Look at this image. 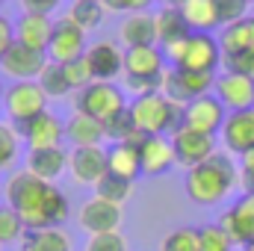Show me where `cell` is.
<instances>
[{"label":"cell","mask_w":254,"mask_h":251,"mask_svg":"<svg viewBox=\"0 0 254 251\" xmlns=\"http://www.w3.org/2000/svg\"><path fill=\"white\" fill-rule=\"evenodd\" d=\"M45 65H48V57H45V54H39V51H33V48L15 42V45L3 54L0 71L18 83V80H39V74H42Z\"/></svg>","instance_id":"17"},{"label":"cell","mask_w":254,"mask_h":251,"mask_svg":"<svg viewBox=\"0 0 254 251\" xmlns=\"http://www.w3.org/2000/svg\"><path fill=\"white\" fill-rule=\"evenodd\" d=\"M163 74H166V54L157 45L145 48H127L125 51V86L136 95L163 92Z\"/></svg>","instance_id":"5"},{"label":"cell","mask_w":254,"mask_h":251,"mask_svg":"<svg viewBox=\"0 0 254 251\" xmlns=\"http://www.w3.org/2000/svg\"><path fill=\"white\" fill-rule=\"evenodd\" d=\"M178 6H181L192 33H213V30L222 27L216 0H181Z\"/></svg>","instance_id":"27"},{"label":"cell","mask_w":254,"mask_h":251,"mask_svg":"<svg viewBox=\"0 0 254 251\" xmlns=\"http://www.w3.org/2000/svg\"><path fill=\"white\" fill-rule=\"evenodd\" d=\"M240 189L243 192H254V151L240 157Z\"/></svg>","instance_id":"42"},{"label":"cell","mask_w":254,"mask_h":251,"mask_svg":"<svg viewBox=\"0 0 254 251\" xmlns=\"http://www.w3.org/2000/svg\"><path fill=\"white\" fill-rule=\"evenodd\" d=\"M65 139L74 148H92V145H101L107 139V130H104V122H98V119L74 110V116L65 125Z\"/></svg>","instance_id":"24"},{"label":"cell","mask_w":254,"mask_h":251,"mask_svg":"<svg viewBox=\"0 0 254 251\" xmlns=\"http://www.w3.org/2000/svg\"><path fill=\"white\" fill-rule=\"evenodd\" d=\"M24 3V12H42V15H51L54 9L63 6V0H21Z\"/></svg>","instance_id":"45"},{"label":"cell","mask_w":254,"mask_h":251,"mask_svg":"<svg viewBox=\"0 0 254 251\" xmlns=\"http://www.w3.org/2000/svg\"><path fill=\"white\" fill-rule=\"evenodd\" d=\"M225 119H228V110L222 107V101H219L213 92L195 98L192 104L184 107V127H192V130H198V133L216 136V133L222 130V125H225Z\"/></svg>","instance_id":"13"},{"label":"cell","mask_w":254,"mask_h":251,"mask_svg":"<svg viewBox=\"0 0 254 251\" xmlns=\"http://www.w3.org/2000/svg\"><path fill=\"white\" fill-rule=\"evenodd\" d=\"M213 95L222 101L228 113L254 110V80L240 71H222L213 83Z\"/></svg>","instance_id":"11"},{"label":"cell","mask_w":254,"mask_h":251,"mask_svg":"<svg viewBox=\"0 0 254 251\" xmlns=\"http://www.w3.org/2000/svg\"><path fill=\"white\" fill-rule=\"evenodd\" d=\"M86 30L71 18V15H63L57 18L54 24V36H51V48H48V60L51 63H74V60H83L86 54Z\"/></svg>","instance_id":"9"},{"label":"cell","mask_w":254,"mask_h":251,"mask_svg":"<svg viewBox=\"0 0 254 251\" xmlns=\"http://www.w3.org/2000/svg\"><path fill=\"white\" fill-rule=\"evenodd\" d=\"M21 251H71V237L63 228H39L21 237Z\"/></svg>","instance_id":"28"},{"label":"cell","mask_w":254,"mask_h":251,"mask_svg":"<svg viewBox=\"0 0 254 251\" xmlns=\"http://www.w3.org/2000/svg\"><path fill=\"white\" fill-rule=\"evenodd\" d=\"M3 110L15 127H24L48 110V95L39 80H18L3 92Z\"/></svg>","instance_id":"6"},{"label":"cell","mask_w":254,"mask_h":251,"mask_svg":"<svg viewBox=\"0 0 254 251\" xmlns=\"http://www.w3.org/2000/svg\"><path fill=\"white\" fill-rule=\"evenodd\" d=\"M243 251H254V246H246V249H243Z\"/></svg>","instance_id":"48"},{"label":"cell","mask_w":254,"mask_h":251,"mask_svg":"<svg viewBox=\"0 0 254 251\" xmlns=\"http://www.w3.org/2000/svg\"><path fill=\"white\" fill-rule=\"evenodd\" d=\"M222 145L228 154H249L254 151V110H240V113H228L225 125H222Z\"/></svg>","instance_id":"19"},{"label":"cell","mask_w":254,"mask_h":251,"mask_svg":"<svg viewBox=\"0 0 254 251\" xmlns=\"http://www.w3.org/2000/svg\"><path fill=\"white\" fill-rule=\"evenodd\" d=\"M219 48H222V57L252 54L254 51V15H246L243 21H234V24L222 27Z\"/></svg>","instance_id":"23"},{"label":"cell","mask_w":254,"mask_h":251,"mask_svg":"<svg viewBox=\"0 0 254 251\" xmlns=\"http://www.w3.org/2000/svg\"><path fill=\"white\" fill-rule=\"evenodd\" d=\"M74 110H77V113H86V116H92V119H98V122H110L113 116H119V113L127 110V98L116 83L92 80L86 89L77 92Z\"/></svg>","instance_id":"7"},{"label":"cell","mask_w":254,"mask_h":251,"mask_svg":"<svg viewBox=\"0 0 254 251\" xmlns=\"http://www.w3.org/2000/svg\"><path fill=\"white\" fill-rule=\"evenodd\" d=\"M234 246H254V192H243L219 219Z\"/></svg>","instance_id":"12"},{"label":"cell","mask_w":254,"mask_h":251,"mask_svg":"<svg viewBox=\"0 0 254 251\" xmlns=\"http://www.w3.org/2000/svg\"><path fill=\"white\" fill-rule=\"evenodd\" d=\"M65 77H68V83H71V92H80V89H86V86L92 83V74H89V68H86L83 60L65 63Z\"/></svg>","instance_id":"40"},{"label":"cell","mask_w":254,"mask_h":251,"mask_svg":"<svg viewBox=\"0 0 254 251\" xmlns=\"http://www.w3.org/2000/svg\"><path fill=\"white\" fill-rule=\"evenodd\" d=\"M133 142H116L107 151V163H110V172L113 175L127 178V181H136V175H142V169H139V148Z\"/></svg>","instance_id":"29"},{"label":"cell","mask_w":254,"mask_h":251,"mask_svg":"<svg viewBox=\"0 0 254 251\" xmlns=\"http://www.w3.org/2000/svg\"><path fill=\"white\" fill-rule=\"evenodd\" d=\"M246 3H254V0H246Z\"/></svg>","instance_id":"49"},{"label":"cell","mask_w":254,"mask_h":251,"mask_svg":"<svg viewBox=\"0 0 254 251\" xmlns=\"http://www.w3.org/2000/svg\"><path fill=\"white\" fill-rule=\"evenodd\" d=\"M122 42L127 48H145V45H157V24H154V15L148 12H133L122 21V30H119Z\"/></svg>","instance_id":"26"},{"label":"cell","mask_w":254,"mask_h":251,"mask_svg":"<svg viewBox=\"0 0 254 251\" xmlns=\"http://www.w3.org/2000/svg\"><path fill=\"white\" fill-rule=\"evenodd\" d=\"M86 251H127V240H125V234H119V231L95 234V237H89Z\"/></svg>","instance_id":"38"},{"label":"cell","mask_w":254,"mask_h":251,"mask_svg":"<svg viewBox=\"0 0 254 251\" xmlns=\"http://www.w3.org/2000/svg\"><path fill=\"white\" fill-rule=\"evenodd\" d=\"M6 204L21 216L27 231H39V228H63L68 219V198L57 184L42 181L36 175L15 172L6 181Z\"/></svg>","instance_id":"1"},{"label":"cell","mask_w":254,"mask_h":251,"mask_svg":"<svg viewBox=\"0 0 254 251\" xmlns=\"http://www.w3.org/2000/svg\"><path fill=\"white\" fill-rule=\"evenodd\" d=\"M234 187H240V169L231 160V154L216 151L204 163L187 172V195L201 207H216L222 204Z\"/></svg>","instance_id":"2"},{"label":"cell","mask_w":254,"mask_h":251,"mask_svg":"<svg viewBox=\"0 0 254 251\" xmlns=\"http://www.w3.org/2000/svg\"><path fill=\"white\" fill-rule=\"evenodd\" d=\"M122 204H113V201H104V198H89L83 207H80V216H77V222H80V228L86 231V234H110V231H119V225H122Z\"/></svg>","instance_id":"14"},{"label":"cell","mask_w":254,"mask_h":251,"mask_svg":"<svg viewBox=\"0 0 254 251\" xmlns=\"http://www.w3.org/2000/svg\"><path fill=\"white\" fill-rule=\"evenodd\" d=\"M225 71H240V74H249L254 80V51L252 54H240V57H222Z\"/></svg>","instance_id":"41"},{"label":"cell","mask_w":254,"mask_h":251,"mask_svg":"<svg viewBox=\"0 0 254 251\" xmlns=\"http://www.w3.org/2000/svg\"><path fill=\"white\" fill-rule=\"evenodd\" d=\"M68 172L77 184H86V187H95L107 172H110V163H107V151L101 145H92V148H74L68 154Z\"/></svg>","instance_id":"16"},{"label":"cell","mask_w":254,"mask_h":251,"mask_svg":"<svg viewBox=\"0 0 254 251\" xmlns=\"http://www.w3.org/2000/svg\"><path fill=\"white\" fill-rule=\"evenodd\" d=\"M24 234H27V228H24L21 216H18L9 204L0 207V246H12V243H18Z\"/></svg>","instance_id":"35"},{"label":"cell","mask_w":254,"mask_h":251,"mask_svg":"<svg viewBox=\"0 0 254 251\" xmlns=\"http://www.w3.org/2000/svg\"><path fill=\"white\" fill-rule=\"evenodd\" d=\"M21 136L27 142L30 151H39V148H60L65 139V122L60 116H54L51 110H45L42 116H36L33 122L21 127Z\"/></svg>","instance_id":"20"},{"label":"cell","mask_w":254,"mask_h":251,"mask_svg":"<svg viewBox=\"0 0 254 251\" xmlns=\"http://www.w3.org/2000/svg\"><path fill=\"white\" fill-rule=\"evenodd\" d=\"M169 139H172V148H175V163L184 166L187 172L195 169L198 163H204L207 157L216 154V136H210V133H198V130H192V127H181V130H175Z\"/></svg>","instance_id":"10"},{"label":"cell","mask_w":254,"mask_h":251,"mask_svg":"<svg viewBox=\"0 0 254 251\" xmlns=\"http://www.w3.org/2000/svg\"><path fill=\"white\" fill-rule=\"evenodd\" d=\"M68 15L83 27V30H95L104 24V15H107V6L104 0H74Z\"/></svg>","instance_id":"30"},{"label":"cell","mask_w":254,"mask_h":251,"mask_svg":"<svg viewBox=\"0 0 254 251\" xmlns=\"http://www.w3.org/2000/svg\"><path fill=\"white\" fill-rule=\"evenodd\" d=\"M3 92H6V89H3V83H0V101H3Z\"/></svg>","instance_id":"47"},{"label":"cell","mask_w":254,"mask_h":251,"mask_svg":"<svg viewBox=\"0 0 254 251\" xmlns=\"http://www.w3.org/2000/svg\"><path fill=\"white\" fill-rule=\"evenodd\" d=\"M39 86L45 89L48 98H65V95L71 92V83H68V77H65V65L48 60V65H45L42 74H39Z\"/></svg>","instance_id":"32"},{"label":"cell","mask_w":254,"mask_h":251,"mask_svg":"<svg viewBox=\"0 0 254 251\" xmlns=\"http://www.w3.org/2000/svg\"><path fill=\"white\" fill-rule=\"evenodd\" d=\"M54 18L51 15H42V12H24L21 21L15 24V42L39 51V54H48L51 48V36H54Z\"/></svg>","instance_id":"21"},{"label":"cell","mask_w":254,"mask_h":251,"mask_svg":"<svg viewBox=\"0 0 254 251\" xmlns=\"http://www.w3.org/2000/svg\"><path fill=\"white\" fill-rule=\"evenodd\" d=\"M154 24H157V42L163 45V48H169V45H175V42H181V39H187L192 30L190 24H187V18H184V12H181V6H163L157 15H154Z\"/></svg>","instance_id":"25"},{"label":"cell","mask_w":254,"mask_h":251,"mask_svg":"<svg viewBox=\"0 0 254 251\" xmlns=\"http://www.w3.org/2000/svg\"><path fill=\"white\" fill-rule=\"evenodd\" d=\"M198 251H234V240L228 237V231L219 222L204 225L198 228Z\"/></svg>","instance_id":"34"},{"label":"cell","mask_w":254,"mask_h":251,"mask_svg":"<svg viewBox=\"0 0 254 251\" xmlns=\"http://www.w3.org/2000/svg\"><path fill=\"white\" fill-rule=\"evenodd\" d=\"M160 3H163V6H172V3H175V6H178V3H181V0H160Z\"/></svg>","instance_id":"46"},{"label":"cell","mask_w":254,"mask_h":251,"mask_svg":"<svg viewBox=\"0 0 254 251\" xmlns=\"http://www.w3.org/2000/svg\"><path fill=\"white\" fill-rule=\"evenodd\" d=\"M18 130L12 125H3L0 122V172H6L12 163H15V157H18Z\"/></svg>","instance_id":"37"},{"label":"cell","mask_w":254,"mask_h":251,"mask_svg":"<svg viewBox=\"0 0 254 251\" xmlns=\"http://www.w3.org/2000/svg\"><path fill=\"white\" fill-rule=\"evenodd\" d=\"M83 63L89 68L92 80L113 83L119 74H125V51H119L113 42H98V45H89L86 48Z\"/></svg>","instance_id":"15"},{"label":"cell","mask_w":254,"mask_h":251,"mask_svg":"<svg viewBox=\"0 0 254 251\" xmlns=\"http://www.w3.org/2000/svg\"><path fill=\"white\" fill-rule=\"evenodd\" d=\"M12 45H15V24L0 12V60H3V54H6Z\"/></svg>","instance_id":"44"},{"label":"cell","mask_w":254,"mask_h":251,"mask_svg":"<svg viewBox=\"0 0 254 251\" xmlns=\"http://www.w3.org/2000/svg\"><path fill=\"white\" fill-rule=\"evenodd\" d=\"M163 54L172 68H184V71L216 74V68L222 65V48L213 33H190L187 39L163 48Z\"/></svg>","instance_id":"4"},{"label":"cell","mask_w":254,"mask_h":251,"mask_svg":"<svg viewBox=\"0 0 254 251\" xmlns=\"http://www.w3.org/2000/svg\"><path fill=\"white\" fill-rule=\"evenodd\" d=\"M130 192H133V181L119 178V175H113V172H107V175L95 184V195L104 198V201H113V204H125L127 198H130Z\"/></svg>","instance_id":"31"},{"label":"cell","mask_w":254,"mask_h":251,"mask_svg":"<svg viewBox=\"0 0 254 251\" xmlns=\"http://www.w3.org/2000/svg\"><path fill=\"white\" fill-rule=\"evenodd\" d=\"M136 148H139V169L148 178L166 175L172 166H178L175 163V148H172L169 136H142Z\"/></svg>","instance_id":"18"},{"label":"cell","mask_w":254,"mask_h":251,"mask_svg":"<svg viewBox=\"0 0 254 251\" xmlns=\"http://www.w3.org/2000/svg\"><path fill=\"white\" fill-rule=\"evenodd\" d=\"M0 3H6V0H0Z\"/></svg>","instance_id":"50"},{"label":"cell","mask_w":254,"mask_h":251,"mask_svg":"<svg viewBox=\"0 0 254 251\" xmlns=\"http://www.w3.org/2000/svg\"><path fill=\"white\" fill-rule=\"evenodd\" d=\"M104 130H107V139H116V142H133V145H136V142L142 139L139 127L133 125L130 110L119 113V116H113L110 122H104Z\"/></svg>","instance_id":"33"},{"label":"cell","mask_w":254,"mask_h":251,"mask_svg":"<svg viewBox=\"0 0 254 251\" xmlns=\"http://www.w3.org/2000/svg\"><path fill=\"white\" fill-rule=\"evenodd\" d=\"M151 3H154V0H104V6H107L110 12H127V15H133V12H148Z\"/></svg>","instance_id":"43"},{"label":"cell","mask_w":254,"mask_h":251,"mask_svg":"<svg viewBox=\"0 0 254 251\" xmlns=\"http://www.w3.org/2000/svg\"><path fill=\"white\" fill-rule=\"evenodd\" d=\"M216 83V74H204V71H184V68H166L163 74V95L181 107L192 104L201 95H210Z\"/></svg>","instance_id":"8"},{"label":"cell","mask_w":254,"mask_h":251,"mask_svg":"<svg viewBox=\"0 0 254 251\" xmlns=\"http://www.w3.org/2000/svg\"><path fill=\"white\" fill-rule=\"evenodd\" d=\"M160 251H198V228H175L163 237Z\"/></svg>","instance_id":"36"},{"label":"cell","mask_w":254,"mask_h":251,"mask_svg":"<svg viewBox=\"0 0 254 251\" xmlns=\"http://www.w3.org/2000/svg\"><path fill=\"white\" fill-rule=\"evenodd\" d=\"M65 169H68V154L60 148H39V151H30L27 154V172L42 178V181H57L63 178Z\"/></svg>","instance_id":"22"},{"label":"cell","mask_w":254,"mask_h":251,"mask_svg":"<svg viewBox=\"0 0 254 251\" xmlns=\"http://www.w3.org/2000/svg\"><path fill=\"white\" fill-rule=\"evenodd\" d=\"M249 6H252V3H246V0H216L222 27H228V24H234V21H243V18L249 15Z\"/></svg>","instance_id":"39"},{"label":"cell","mask_w":254,"mask_h":251,"mask_svg":"<svg viewBox=\"0 0 254 251\" xmlns=\"http://www.w3.org/2000/svg\"><path fill=\"white\" fill-rule=\"evenodd\" d=\"M127 110L142 136H172L175 130L184 127V107L169 101L163 92L136 95L127 104Z\"/></svg>","instance_id":"3"}]
</instances>
